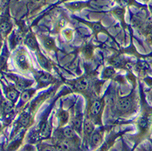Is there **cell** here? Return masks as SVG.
Wrapping results in <instances>:
<instances>
[{"mask_svg":"<svg viewBox=\"0 0 152 151\" xmlns=\"http://www.w3.org/2000/svg\"><path fill=\"white\" fill-rule=\"evenodd\" d=\"M118 105L119 109L121 111H127L131 106V100L129 97H124L119 101Z\"/></svg>","mask_w":152,"mask_h":151,"instance_id":"6da1fadb","label":"cell"},{"mask_svg":"<svg viewBox=\"0 0 152 151\" xmlns=\"http://www.w3.org/2000/svg\"><path fill=\"white\" fill-rule=\"evenodd\" d=\"M75 87L79 91H84L86 89L88 86V82L85 78H82L76 82L74 84Z\"/></svg>","mask_w":152,"mask_h":151,"instance_id":"7a4b0ae2","label":"cell"},{"mask_svg":"<svg viewBox=\"0 0 152 151\" xmlns=\"http://www.w3.org/2000/svg\"><path fill=\"white\" fill-rule=\"evenodd\" d=\"M101 108H102V104L99 101H95L91 107V112L93 115H97L100 112Z\"/></svg>","mask_w":152,"mask_h":151,"instance_id":"3957f363","label":"cell"},{"mask_svg":"<svg viewBox=\"0 0 152 151\" xmlns=\"http://www.w3.org/2000/svg\"><path fill=\"white\" fill-rule=\"evenodd\" d=\"M39 78L40 81L43 84H48L52 80V78L49 75L44 73H41L39 75Z\"/></svg>","mask_w":152,"mask_h":151,"instance_id":"277c9868","label":"cell"},{"mask_svg":"<svg viewBox=\"0 0 152 151\" xmlns=\"http://www.w3.org/2000/svg\"><path fill=\"white\" fill-rule=\"evenodd\" d=\"M63 134L65 137L68 138H72L75 136V132L72 128L70 127H66L63 130Z\"/></svg>","mask_w":152,"mask_h":151,"instance_id":"5b68a950","label":"cell"},{"mask_svg":"<svg viewBox=\"0 0 152 151\" xmlns=\"http://www.w3.org/2000/svg\"><path fill=\"white\" fill-rule=\"evenodd\" d=\"M91 141L94 146H97V145H99L101 141V137L100 134L99 133H97V132L94 133L91 137Z\"/></svg>","mask_w":152,"mask_h":151,"instance_id":"8992f818","label":"cell"},{"mask_svg":"<svg viewBox=\"0 0 152 151\" xmlns=\"http://www.w3.org/2000/svg\"><path fill=\"white\" fill-rule=\"evenodd\" d=\"M84 128L85 132L88 134L91 133V132H93V126L91 124V122L88 120H86L84 121Z\"/></svg>","mask_w":152,"mask_h":151,"instance_id":"52a82bcc","label":"cell"},{"mask_svg":"<svg viewBox=\"0 0 152 151\" xmlns=\"http://www.w3.org/2000/svg\"><path fill=\"white\" fill-rule=\"evenodd\" d=\"M26 44H27V45L28 47H30V48H31V49L36 48L37 45L36 40H35L33 38H31V37L28 38L27 39Z\"/></svg>","mask_w":152,"mask_h":151,"instance_id":"ba28073f","label":"cell"},{"mask_svg":"<svg viewBox=\"0 0 152 151\" xmlns=\"http://www.w3.org/2000/svg\"><path fill=\"white\" fill-rule=\"evenodd\" d=\"M31 93L30 92V91H24L23 94H21V100L24 102H28L31 97Z\"/></svg>","mask_w":152,"mask_h":151,"instance_id":"9c48e42d","label":"cell"},{"mask_svg":"<svg viewBox=\"0 0 152 151\" xmlns=\"http://www.w3.org/2000/svg\"><path fill=\"white\" fill-rule=\"evenodd\" d=\"M18 96V93L16 91H14V90H12L8 91V93H7V97L8 98L11 100V101H14L15 99L17 98V97Z\"/></svg>","mask_w":152,"mask_h":151,"instance_id":"30bf717a","label":"cell"},{"mask_svg":"<svg viewBox=\"0 0 152 151\" xmlns=\"http://www.w3.org/2000/svg\"><path fill=\"white\" fill-rule=\"evenodd\" d=\"M19 63L21 66L23 68H26L27 67V60H26V56L24 55H21L19 58Z\"/></svg>","mask_w":152,"mask_h":151,"instance_id":"8fae6325","label":"cell"},{"mask_svg":"<svg viewBox=\"0 0 152 151\" xmlns=\"http://www.w3.org/2000/svg\"><path fill=\"white\" fill-rule=\"evenodd\" d=\"M29 121H30V117L29 115L27 114H24L22 115L19 120L20 123L23 126H26L28 124Z\"/></svg>","mask_w":152,"mask_h":151,"instance_id":"7c38bea8","label":"cell"},{"mask_svg":"<svg viewBox=\"0 0 152 151\" xmlns=\"http://www.w3.org/2000/svg\"><path fill=\"white\" fill-rule=\"evenodd\" d=\"M10 25L8 23H7V22H3V23L1 24V30L4 33L7 32V31L10 30Z\"/></svg>","mask_w":152,"mask_h":151,"instance_id":"4fadbf2b","label":"cell"},{"mask_svg":"<svg viewBox=\"0 0 152 151\" xmlns=\"http://www.w3.org/2000/svg\"><path fill=\"white\" fill-rule=\"evenodd\" d=\"M59 149L61 151H67L69 149V145L68 143H66V141H63V142L60 143L58 145Z\"/></svg>","mask_w":152,"mask_h":151,"instance_id":"5bb4252c","label":"cell"},{"mask_svg":"<svg viewBox=\"0 0 152 151\" xmlns=\"http://www.w3.org/2000/svg\"><path fill=\"white\" fill-rule=\"evenodd\" d=\"M3 106L4 111L6 113L10 112L12 111V108H13V106H12V105L10 103H9V102H4Z\"/></svg>","mask_w":152,"mask_h":151,"instance_id":"9a60e30c","label":"cell"},{"mask_svg":"<svg viewBox=\"0 0 152 151\" xmlns=\"http://www.w3.org/2000/svg\"><path fill=\"white\" fill-rule=\"evenodd\" d=\"M49 132V126L47 125L46 123L44 124L42 128H41V133L44 135V136H46L48 135Z\"/></svg>","mask_w":152,"mask_h":151,"instance_id":"2e32d148","label":"cell"},{"mask_svg":"<svg viewBox=\"0 0 152 151\" xmlns=\"http://www.w3.org/2000/svg\"><path fill=\"white\" fill-rule=\"evenodd\" d=\"M114 73H115V71L112 68H107L104 71V76L106 77H111Z\"/></svg>","mask_w":152,"mask_h":151,"instance_id":"e0dca14e","label":"cell"},{"mask_svg":"<svg viewBox=\"0 0 152 151\" xmlns=\"http://www.w3.org/2000/svg\"><path fill=\"white\" fill-rule=\"evenodd\" d=\"M28 86V84H27V82L26 81L24 80H19L17 82V87L19 89H24L25 87H26Z\"/></svg>","mask_w":152,"mask_h":151,"instance_id":"ac0fdd59","label":"cell"},{"mask_svg":"<svg viewBox=\"0 0 152 151\" xmlns=\"http://www.w3.org/2000/svg\"><path fill=\"white\" fill-rule=\"evenodd\" d=\"M148 125V120L146 118L142 117L140 119L139 121V126L142 128H146Z\"/></svg>","mask_w":152,"mask_h":151,"instance_id":"d6986e66","label":"cell"},{"mask_svg":"<svg viewBox=\"0 0 152 151\" xmlns=\"http://www.w3.org/2000/svg\"><path fill=\"white\" fill-rule=\"evenodd\" d=\"M44 45H45L47 48H50L54 45V41L51 38H47L44 41Z\"/></svg>","mask_w":152,"mask_h":151,"instance_id":"ffe728a7","label":"cell"},{"mask_svg":"<svg viewBox=\"0 0 152 151\" xmlns=\"http://www.w3.org/2000/svg\"><path fill=\"white\" fill-rule=\"evenodd\" d=\"M74 125L75 128H80L81 126V122L79 119H75L74 122Z\"/></svg>","mask_w":152,"mask_h":151,"instance_id":"44dd1931","label":"cell"},{"mask_svg":"<svg viewBox=\"0 0 152 151\" xmlns=\"http://www.w3.org/2000/svg\"><path fill=\"white\" fill-rule=\"evenodd\" d=\"M93 29L97 31H99L101 30V29H102V26H101V25H100L99 24H96L93 26Z\"/></svg>","mask_w":152,"mask_h":151,"instance_id":"7402d4cb","label":"cell"},{"mask_svg":"<svg viewBox=\"0 0 152 151\" xmlns=\"http://www.w3.org/2000/svg\"><path fill=\"white\" fill-rule=\"evenodd\" d=\"M115 13H116V15H120L122 14L123 11H122V9H116V10H115Z\"/></svg>","mask_w":152,"mask_h":151,"instance_id":"603a6c76","label":"cell"},{"mask_svg":"<svg viewBox=\"0 0 152 151\" xmlns=\"http://www.w3.org/2000/svg\"><path fill=\"white\" fill-rule=\"evenodd\" d=\"M121 3H122V5L126 6V5H129V0H121Z\"/></svg>","mask_w":152,"mask_h":151,"instance_id":"cb8c5ba5","label":"cell"},{"mask_svg":"<svg viewBox=\"0 0 152 151\" xmlns=\"http://www.w3.org/2000/svg\"><path fill=\"white\" fill-rule=\"evenodd\" d=\"M81 6L80 3H75L73 4V7L75 8H79Z\"/></svg>","mask_w":152,"mask_h":151,"instance_id":"d4e9b609","label":"cell"},{"mask_svg":"<svg viewBox=\"0 0 152 151\" xmlns=\"http://www.w3.org/2000/svg\"><path fill=\"white\" fill-rule=\"evenodd\" d=\"M42 151H54V150L50 147H46L44 149H43Z\"/></svg>","mask_w":152,"mask_h":151,"instance_id":"484cf974","label":"cell"},{"mask_svg":"<svg viewBox=\"0 0 152 151\" xmlns=\"http://www.w3.org/2000/svg\"><path fill=\"white\" fill-rule=\"evenodd\" d=\"M148 40H149V41H150V42L152 43V34H149V36H148Z\"/></svg>","mask_w":152,"mask_h":151,"instance_id":"4316f807","label":"cell"},{"mask_svg":"<svg viewBox=\"0 0 152 151\" xmlns=\"http://www.w3.org/2000/svg\"><path fill=\"white\" fill-rule=\"evenodd\" d=\"M33 1H35V2H39V1H41V0H33Z\"/></svg>","mask_w":152,"mask_h":151,"instance_id":"83f0119b","label":"cell"}]
</instances>
